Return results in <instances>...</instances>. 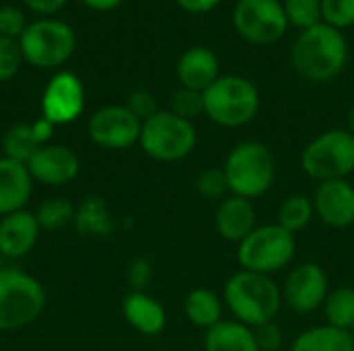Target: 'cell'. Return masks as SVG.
<instances>
[{
	"label": "cell",
	"mask_w": 354,
	"mask_h": 351,
	"mask_svg": "<svg viewBox=\"0 0 354 351\" xmlns=\"http://www.w3.org/2000/svg\"><path fill=\"white\" fill-rule=\"evenodd\" d=\"M176 72H178V81L183 87L201 91V93L222 77L218 56L212 50L201 48V46L191 48L180 56Z\"/></svg>",
	"instance_id": "cell-19"
},
{
	"label": "cell",
	"mask_w": 354,
	"mask_h": 351,
	"mask_svg": "<svg viewBox=\"0 0 354 351\" xmlns=\"http://www.w3.org/2000/svg\"><path fill=\"white\" fill-rule=\"evenodd\" d=\"M195 188L199 192V197L207 199V201H224L230 194V186L224 174V168H207L203 172H199L197 180H195Z\"/></svg>",
	"instance_id": "cell-30"
},
{
	"label": "cell",
	"mask_w": 354,
	"mask_h": 351,
	"mask_svg": "<svg viewBox=\"0 0 354 351\" xmlns=\"http://www.w3.org/2000/svg\"><path fill=\"white\" fill-rule=\"evenodd\" d=\"M39 221L29 211H17L0 219V252L8 259L29 254L39 238Z\"/></svg>",
	"instance_id": "cell-17"
},
{
	"label": "cell",
	"mask_w": 354,
	"mask_h": 351,
	"mask_svg": "<svg viewBox=\"0 0 354 351\" xmlns=\"http://www.w3.org/2000/svg\"><path fill=\"white\" fill-rule=\"evenodd\" d=\"M326 325L353 331L354 327V288H338L328 294L324 302Z\"/></svg>",
	"instance_id": "cell-26"
},
{
	"label": "cell",
	"mask_w": 354,
	"mask_h": 351,
	"mask_svg": "<svg viewBox=\"0 0 354 351\" xmlns=\"http://www.w3.org/2000/svg\"><path fill=\"white\" fill-rule=\"evenodd\" d=\"M214 225L220 238L241 244L257 228V211L253 201L236 194H228L216 207Z\"/></svg>",
	"instance_id": "cell-16"
},
{
	"label": "cell",
	"mask_w": 354,
	"mask_h": 351,
	"mask_svg": "<svg viewBox=\"0 0 354 351\" xmlns=\"http://www.w3.org/2000/svg\"><path fill=\"white\" fill-rule=\"evenodd\" d=\"M23 2L37 14H52L66 4V0H23Z\"/></svg>",
	"instance_id": "cell-40"
},
{
	"label": "cell",
	"mask_w": 354,
	"mask_h": 351,
	"mask_svg": "<svg viewBox=\"0 0 354 351\" xmlns=\"http://www.w3.org/2000/svg\"><path fill=\"white\" fill-rule=\"evenodd\" d=\"M23 58L37 68H56L71 58L75 50V31L56 19H41L23 31L19 37Z\"/></svg>",
	"instance_id": "cell-9"
},
{
	"label": "cell",
	"mask_w": 354,
	"mask_h": 351,
	"mask_svg": "<svg viewBox=\"0 0 354 351\" xmlns=\"http://www.w3.org/2000/svg\"><path fill=\"white\" fill-rule=\"evenodd\" d=\"M27 29V21L25 14L17 8V6H0V35L4 37H21L23 31Z\"/></svg>",
	"instance_id": "cell-35"
},
{
	"label": "cell",
	"mask_w": 354,
	"mask_h": 351,
	"mask_svg": "<svg viewBox=\"0 0 354 351\" xmlns=\"http://www.w3.org/2000/svg\"><path fill=\"white\" fill-rule=\"evenodd\" d=\"M54 126H56V124H52V122H50L48 118H44V116L31 124L33 137H35V141H37V145H39V147H41V145H48L50 137L54 134Z\"/></svg>",
	"instance_id": "cell-38"
},
{
	"label": "cell",
	"mask_w": 354,
	"mask_h": 351,
	"mask_svg": "<svg viewBox=\"0 0 354 351\" xmlns=\"http://www.w3.org/2000/svg\"><path fill=\"white\" fill-rule=\"evenodd\" d=\"M25 166L33 180L48 186L68 184L79 174V157L62 145H41Z\"/></svg>",
	"instance_id": "cell-14"
},
{
	"label": "cell",
	"mask_w": 354,
	"mask_h": 351,
	"mask_svg": "<svg viewBox=\"0 0 354 351\" xmlns=\"http://www.w3.org/2000/svg\"><path fill=\"white\" fill-rule=\"evenodd\" d=\"M2 149H4V157L19 161V163H27L31 159V155L39 149L31 124H17L12 126L2 141Z\"/></svg>",
	"instance_id": "cell-27"
},
{
	"label": "cell",
	"mask_w": 354,
	"mask_h": 351,
	"mask_svg": "<svg viewBox=\"0 0 354 351\" xmlns=\"http://www.w3.org/2000/svg\"><path fill=\"white\" fill-rule=\"evenodd\" d=\"M315 217L328 228L344 230L354 223V186L348 180L322 182L313 194Z\"/></svg>",
	"instance_id": "cell-15"
},
{
	"label": "cell",
	"mask_w": 354,
	"mask_h": 351,
	"mask_svg": "<svg viewBox=\"0 0 354 351\" xmlns=\"http://www.w3.org/2000/svg\"><path fill=\"white\" fill-rule=\"evenodd\" d=\"M33 178L25 163L2 157L0 159V217L23 211L31 199Z\"/></svg>",
	"instance_id": "cell-18"
},
{
	"label": "cell",
	"mask_w": 354,
	"mask_h": 351,
	"mask_svg": "<svg viewBox=\"0 0 354 351\" xmlns=\"http://www.w3.org/2000/svg\"><path fill=\"white\" fill-rule=\"evenodd\" d=\"M222 300L216 292L205 290V288H197L193 292H189V296L185 298V317L189 319V323H193L199 329H212L218 323H222Z\"/></svg>",
	"instance_id": "cell-23"
},
{
	"label": "cell",
	"mask_w": 354,
	"mask_h": 351,
	"mask_svg": "<svg viewBox=\"0 0 354 351\" xmlns=\"http://www.w3.org/2000/svg\"><path fill=\"white\" fill-rule=\"evenodd\" d=\"M122 314L127 323L141 335L156 337L166 329L164 306L145 292H131L122 302Z\"/></svg>",
	"instance_id": "cell-20"
},
{
	"label": "cell",
	"mask_w": 354,
	"mask_h": 351,
	"mask_svg": "<svg viewBox=\"0 0 354 351\" xmlns=\"http://www.w3.org/2000/svg\"><path fill=\"white\" fill-rule=\"evenodd\" d=\"M232 23L243 39L257 46L278 41L288 27L284 6L278 0H239Z\"/></svg>",
	"instance_id": "cell-10"
},
{
	"label": "cell",
	"mask_w": 354,
	"mask_h": 351,
	"mask_svg": "<svg viewBox=\"0 0 354 351\" xmlns=\"http://www.w3.org/2000/svg\"><path fill=\"white\" fill-rule=\"evenodd\" d=\"M170 112L185 120H193V118L201 116L203 114V93L180 87L170 97Z\"/></svg>",
	"instance_id": "cell-31"
},
{
	"label": "cell",
	"mask_w": 354,
	"mask_h": 351,
	"mask_svg": "<svg viewBox=\"0 0 354 351\" xmlns=\"http://www.w3.org/2000/svg\"><path fill=\"white\" fill-rule=\"evenodd\" d=\"M257 87L239 74H222L203 91V114L218 126L241 128L259 114Z\"/></svg>",
	"instance_id": "cell-4"
},
{
	"label": "cell",
	"mask_w": 354,
	"mask_h": 351,
	"mask_svg": "<svg viewBox=\"0 0 354 351\" xmlns=\"http://www.w3.org/2000/svg\"><path fill=\"white\" fill-rule=\"evenodd\" d=\"M351 228H353V232H354V223H353V225H351Z\"/></svg>",
	"instance_id": "cell-44"
},
{
	"label": "cell",
	"mask_w": 354,
	"mask_h": 351,
	"mask_svg": "<svg viewBox=\"0 0 354 351\" xmlns=\"http://www.w3.org/2000/svg\"><path fill=\"white\" fill-rule=\"evenodd\" d=\"M46 308L44 285L25 271L0 269V331L31 325Z\"/></svg>",
	"instance_id": "cell-5"
},
{
	"label": "cell",
	"mask_w": 354,
	"mask_h": 351,
	"mask_svg": "<svg viewBox=\"0 0 354 351\" xmlns=\"http://www.w3.org/2000/svg\"><path fill=\"white\" fill-rule=\"evenodd\" d=\"M315 217L313 199L307 194H292L284 199V203L278 209V225L290 232L292 236L303 232Z\"/></svg>",
	"instance_id": "cell-25"
},
{
	"label": "cell",
	"mask_w": 354,
	"mask_h": 351,
	"mask_svg": "<svg viewBox=\"0 0 354 351\" xmlns=\"http://www.w3.org/2000/svg\"><path fill=\"white\" fill-rule=\"evenodd\" d=\"M330 294V279L322 265L301 263L297 265L282 288V302L295 314H311L319 310Z\"/></svg>",
	"instance_id": "cell-11"
},
{
	"label": "cell",
	"mask_w": 354,
	"mask_h": 351,
	"mask_svg": "<svg viewBox=\"0 0 354 351\" xmlns=\"http://www.w3.org/2000/svg\"><path fill=\"white\" fill-rule=\"evenodd\" d=\"M351 335H353V339H354V327H353V331H351Z\"/></svg>",
	"instance_id": "cell-43"
},
{
	"label": "cell",
	"mask_w": 354,
	"mask_h": 351,
	"mask_svg": "<svg viewBox=\"0 0 354 351\" xmlns=\"http://www.w3.org/2000/svg\"><path fill=\"white\" fill-rule=\"evenodd\" d=\"M75 223L77 230L87 236H106L112 230L108 207L97 197H89L83 201V205L75 211Z\"/></svg>",
	"instance_id": "cell-24"
},
{
	"label": "cell",
	"mask_w": 354,
	"mask_h": 351,
	"mask_svg": "<svg viewBox=\"0 0 354 351\" xmlns=\"http://www.w3.org/2000/svg\"><path fill=\"white\" fill-rule=\"evenodd\" d=\"M87 130L91 141L104 149H129L139 143L141 122L127 106H106L91 116Z\"/></svg>",
	"instance_id": "cell-12"
},
{
	"label": "cell",
	"mask_w": 354,
	"mask_h": 351,
	"mask_svg": "<svg viewBox=\"0 0 354 351\" xmlns=\"http://www.w3.org/2000/svg\"><path fill=\"white\" fill-rule=\"evenodd\" d=\"M224 174L230 186V194L255 201L274 186V153L259 141H243L230 149L224 161Z\"/></svg>",
	"instance_id": "cell-3"
},
{
	"label": "cell",
	"mask_w": 354,
	"mask_h": 351,
	"mask_svg": "<svg viewBox=\"0 0 354 351\" xmlns=\"http://www.w3.org/2000/svg\"><path fill=\"white\" fill-rule=\"evenodd\" d=\"M224 302L234 321L255 329L276 321L282 308V290L270 275L239 269L224 285Z\"/></svg>",
	"instance_id": "cell-2"
},
{
	"label": "cell",
	"mask_w": 354,
	"mask_h": 351,
	"mask_svg": "<svg viewBox=\"0 0 354 351\" xmlns=\"http://www.w3.org/2000/svg\"><path fill=\"white\" fill-rule=\"evenodd\" d=\"M297 254V240L278 223L257 225L236 250V261L243 271L272 275L292 263Z\"/></svg>",
	"instance_id": "cell-6"
},
{
	"label": "cell",
	"mask_w": 354,
	"mask_h": 351,
	"mask_svg": "<svg viewBox=\"0 0 354 351\" xmlns=\"http://www.w3.org/2000/svg\"><path fill=\"white\" fill-rule=\"evenodd\" d=\"M139 145L151 159L180 161L193 153L197 130L191 120H185L170 110H160L141 124Z\"/></svg>",
	"instance_id": "cell-8"
},
{
	"label": "cell",
	"mask_w": 354,
	"mask_h": 351,
	"mask_svg": "<svg viewBox=\"0 0 354 351\" xmlns=\"http://www.w3.org/2000/svg\"><path fill=\"white\" fill-rule=\"evenodd\" d=\"M348 130L354 134V103L353 108H351V112H348Z\"/></svg>",
	"instance_id": "cell-42"
},
{
	"label": "cell",
	"mask_w": 354,
	"mask_h": 351,
	"mask_svg": "<svg viewBox=\"0 0 354 351\" xmlns=\"http://www.w3.org/2000/svg\"><path fill=\"white\" fill-rule=\"evenodd\" d=\"M75 207L66 201V199H48L46 203L39 205L35 217L39 221L41 230H60L66 223L75 221Z\"/></svg>",
	"instance_id": "cell-28"
},
{
	"label": "cell",
	"mask_w": 354,
	"mask_h": 351,
	"mask_svg": "<svg viewBox=\"0 0 354 351\" xmlns=\"http://www.w3.org/2000/svg\"><path fill=\"white\" fill-rule=\"evenodd\" d=\"M253 335H255L259 351H280L284 345V335H282V329L276 325V321L255 327Z\"/></svg>",
	"instance_id": "cell-36"
},
{
	"label": "cell",
	"mask_w": 354,
	"mask_h": 351,
	"mask_svg": "<svg viewBox=\"0 0 354 351\" xmlns=\"http://www.w3.org/2000/svg\"><path fill=\"white\" fill-rule=\"evenodd\" d=\"M290 351H354L351 331L319 325L303 331L290 345Z\"/></svg>",
	"instance_id": "cell-22"
},
{
	"label": "cell",
	"mask_w": 354,
	"mask_h": 351,
	"mask_svg": "<svg viewBox=\"0 0 354 351\" xmlns=\"http://www.w3.org/2000/svg\"><path fill=\"white\" fill-rule=\"evenodd\" d=\"M85 6L93 8V10H112L116 8L122 0H81Z\"/></svg>",
	"instance_id": "cell-41"
},
{
	"label": "cell",
	"mask_w": 354,
	"mask_h": 351,
	"mask_svg": "<svg viewBox=\"0 0 354 351\" xmlns=\"http://www.w3.org/2000/svg\"><path fill=\"white\" fill-rule=\"evenodd\" d=\"M178 6L187 12H193V14H203V12H209L214 10L222 0H176Z\"/></svg>",
	"instance_id": "cell-39"
},
{
	"label": "cell",
	"mask_w": 354,
	"mask_h": 351,
	"mask_svg": "<svg viewBox=\"0 0 354 351\" xmlns=\"http://www.w3.org/2000/svg\"><path fill=\"white\" fill-rule=\"evenodd\" d=\"M205 351H259L253 329L239 321H222L205 331Z\"/></svg>",
	"instance_id": "cell-21"
},
{
	"label": "cell",
	"mask_w": 354,
	"mask_h": 351,
	"mask_svg": "<svg viewBox=\"0 0 354 351\" xmlns=\"http://www.w3.org/2000/svg\"><path fill=\"white\" fill-rule=\"evenodd\" d=\"M23 60L25 58H23L19 39L0 35V83L10 81L19 72V66Z\"/></svg>",
	"instance_id": "cell-32"
},
{
	"label": "cell",
	"mask_w": 354,
	"mask_h": 351,
	"mask_svg": "<svg viewBox=\"0 0 354 351\" xmlns=\"http://www.w3.org/2000/svg\"><path fill=\"white\" fill-rule=\"evenodd\" d=\"M324 21L336 29L354 25V0H322Z\"/></svg>",
	"instance_id": "cell-33"
},
{
	"label": "cell",
	"mask_w": 354,
	"mask_h": 351,
	"mask_svg": "<svg viewBox=\"0 0 354 351\" xmlns=\"http://www.w3.org/2000/svg\"><path fill=\"white\" fill-rule=\"evenodd\" d=\"M85 106L83 83L75 72H58L48 83L41 97V112L52 124H68L79 118Z\"/></svg>",
	"instance_id": "cell-13"
},
{
	"label": "cell",
	"mask_w": 354,
	"mask_h": 351,
	"mask_svg": "<svg viewBox=\"0 0 354 351\" xmlns=\"http://www.w3.org/2000/svg\"><path fill=\"white\" fill-rule=\"evenodd\" d=\"M301 168L319 184L346 180L354 172V134L348 128L322 132L305 147Z\"/></svg>",
	"instance_id": "cell-7"
},
{
	"label": "cell",
	"mask_w": 354,
	"mask_h": 351,
	"mask_svg": "<svg viewBox=\"0 0 354 351\" xmlns=\"http://www.w3.org/2000/svg\"><path fill=\"white\" fill-rule=\"evenodd\" d=\"M286 19L301 31L311 29L322 23V0H284L282 2Z\"/></svg>",
	"instance_id": "cell-29"
},
{
	"label": "cell",
	"mask_w": 354,
	"mask_h": 351,
	"mask_svg": "<svg viewBox=\"0 0 354 351\" xmlns=\"http://www.w3.org/2000/svg\"><path fill=\"white\" fill-rule=\"evenodd\" d=\"M290 58L303 79L326 83L342 72L348 58V43L340 29L319 23L297 37Z\"/></svg>",
	"instance_id": "cell-1"
},
{
	"label": "cell",
	"mask_w": 354,
	"mask_h": 351,
	"mask_svg": "<svg viewBox=\"0 0 354 351\" xmlns=\"http://www.w3.org/2000/svg\"><path fill=\"white\" fill-rule=\"evenodd\" d=\"M127 108L131 110V114H133L141 124L160 112V110H158V101H156V97H153L149 91H143V89L133 91V93L129 95V99H127Z\"/></svg>",
	"instance_id": "cell-34"
},
{
	"label": "cell",
	"mask_w": 354,
	"mask_h": 351,
	"mask_svg": "<svg viewBox=\"0 0 354 351\" xmlns=\"http://www.w3.org/2000/svg\"><path fill=\"white\" fill-rule=\"evenodd\" d=\"M151 263L145 259H135L129 267V281L135 288V292H143L147 288V283L151 281Z\"/></svg>",
	"instance_id": "cell-37"
}]
</instances>
